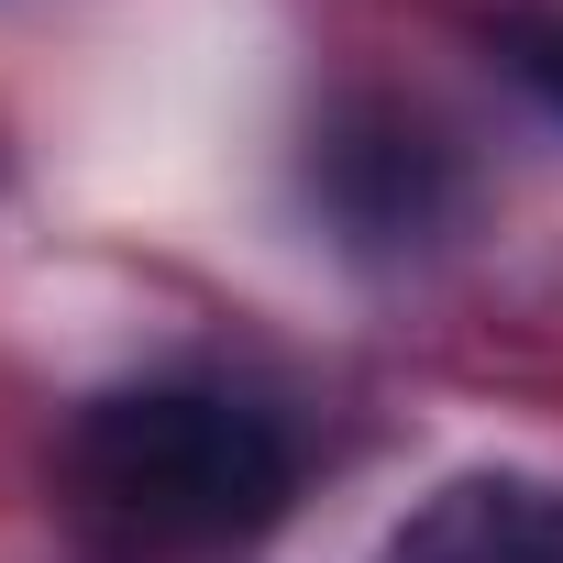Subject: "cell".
<instances>
[{"label":"cell","mask_w":563,"mask_h":563,"mask_svg":"<svg viewBox=\"0 0 563 563\" xmlns=\"http://www.w3.org/2000/svg\"><path fill=\"white\" fill-rule=\"evenodd\" d=\"M67 486L166 552H221L288 519L299 497V442L243 387H111L67 431Z\"/></svg>","instance_id":"1"},{"label":"cell","mask_w":563,"mask_h":563,"mask_svg":"<svg viewBox=\"0 0 563 563\" xmlns=\"http://www.w3.org/2000/svg\"><path fill=\"white\" fill-rule=\"evenodd\" d=\"M310 199L343 221V243L409 254V243H442V232H453L464 166H453V144H442L409 100H343V111L310 133Z\"/></svg>","instance_id":"2"},{"label":"cell","mask_w":563,"mask_h":563,"mask_svg":"<svg viewBox=\"0 0 563 563\" xmlns=\"http://www.w3.org/2000/svg\"><path fill=\"white\" fill-rule=\"evenodd\" d=\"M376 563H563V497L541 475H508V464H475L453 486H431L387 541Z\"/></svg>","instance_id":"3"},{"label":"cell","mask_w":563,"mask_h":563,"mask_svg":"<svg viewBox=\"0 0 563 563\" xmlns=\"http://www.w3.org/2000/svg\"><path fill=\"white\" fill-rule=\"evenodd\" d=\"M497 67H508L541 111H563V12H508V23H497Z\"/></svg>","instance_id":"4"}]
</instances>
